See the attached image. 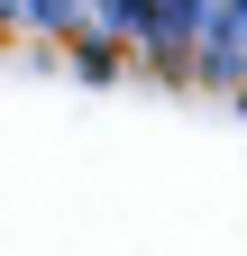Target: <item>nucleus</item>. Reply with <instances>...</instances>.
Listing matches in <instances>:
<instances>
[{
	"label": "nucleus",
	"instance_id": "nucleus-1",
	"mask_svg": "<svg viewBox=\"0 0 247 256\" xmlns=\"http://www.w3.org/2000/svg\"><path fill=\"white\" fill-rule=\"evenodd\" d=\"M10 18H18V0H0V28H10Z\"/></svg>",
	"mask_w": 247,
	"mask_h": 256
}]
</instances>
